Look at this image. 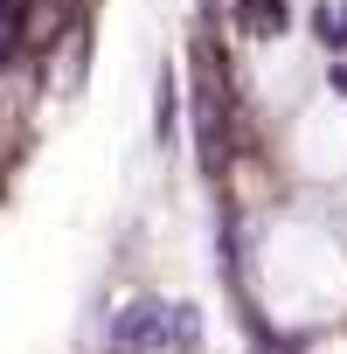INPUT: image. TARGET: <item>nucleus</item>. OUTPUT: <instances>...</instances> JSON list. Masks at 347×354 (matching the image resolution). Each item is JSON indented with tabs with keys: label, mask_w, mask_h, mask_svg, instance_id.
Masks as SVG:
<instances>
[{
	"label": "nucleus",
	"mask_w": 347,
	"mask_h": 354,
	"mask_svg": "<svg viewBox=\"0 0 347 354\" xmlns=\"http://www.w3.org/2000/svg\"><path fill=\"white\" fill-rule=\"evenodd\" d=\"M160 139H174V70L160 77Z\"/></svg>",
	"instance_id": "7ed1b4c3"
},
{
	"label": "nucleus",
	"mask_w": 347,
	"mask_h": 354,
	"mask_svg": "<svg viewBox=\"0 0 347 354\" xmlns=\"http://www.w3.org/2000/svg\"><path fill=\"white\" fill-rule=\"evenodd\" d=\"M319 28H326V42H347V35H340V28H347V15H340V8H319Z\"/></svg>",
	"instance_id": "20e7f679"
},
{
	"label": "nucleus",
	"mask_w": 347,
	"mask_h": 354,
	"mask_svg": "<svg viewBox=\"0 0 347 354\" xmlns=\"http://www.w3.org/2000/svg\"><path fill=\"white\" fill-rule=\"evenodd\" d=\"M236 28H243L250 42L285 35V0H236Z\"/></svg>",
	"instance_id": "f03ea898"
},
{
	"label": "nucleus",
	"mask_w": 347,
	"mask_h": 354,
	"mask_svg": "<svg viewBox=\"0 0 347 354\" xmlns=\"http://www.w3.org/2000/svg\"><path fill=\"white\" fill-rule=\"evenodd\" d=\"M111 340L125 354H195L202 319H195V306H174V299H132V306H118Z\"/></svg>",
	"instance_id": "f257e3e1"
}]
</instances>
